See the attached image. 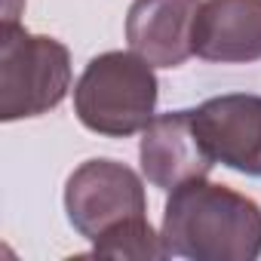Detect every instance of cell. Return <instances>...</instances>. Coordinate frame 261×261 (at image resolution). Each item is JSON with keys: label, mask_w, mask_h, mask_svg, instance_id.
Wrapping results in <instances>:
<instances>
[{"label": "cell", "mask_w": 261, "mask_h": 261, "mask_svg": "<svg viewBox=\"0 0 261 261\" xmlns=\"http://www.w3.org/2000/svg\"><path fill=\"white\" fill-rule=\"evenodd\" d=\"M166 255L194 261H255L261 255V206L206 175L169 191L163 209Z\"/></svg>", "instance_id": "6da1fadb"}, {"label": "cell", "mask_w": 261, "mask_h": 261, "mask_svg": "<svg viewBox=\"0 0 261 261\" xmlns=\"http://www.w3.org/2000/svg\"><path fill=\"white\" fill-rule=\"evenodd\" d=\"M157 95L160 83L154 65L133 49H114L83 68L74 86V114L95 136L129 139L154 120Z\"/></svg>", "instance_id": "7a4b0ae2"}, {"label": "cell", "mask_w": 261, "mask_h": 261, "mask_svg": "<svg viewBox=\"0 0 261 261\" xmlns=\"http://www.w3.org/2000/svg\"><path fill=\"white\" fill-rule=\"evenodd\" d=\"M71 89V53L62 40L31 34L19 22L0 31V120L49 114Z\"/></svg>", "instance_id": "3957f363"}, {"label": "cell", "mask_w": 261, "mask_h": 261, "mask_svg": "<svg viewBox=\"0 0 261 261\" xmlns=\"http://www.w3.org/2000/svg\"><path fill=\"white\" fill-rule=\"evenodd\" d=\"M65 212L80 237L95 243L111 227L148 215V197L139 172L117 160H86L65 185Z\"/></svg>", "instance_id": "277c9868"}, {"label": "cell", "mask_w": 261, "mask_h": 261, "mask_svg": "<svg viewBox=\"0 0 261 261\" xmlns=\"http://www.w3.org/2000/svg\"><path fill=\"white\" fill-rule=\"evenodd\" d=\"M191 114L197 136L215 163L261 178V95H215Z\"/></svg>", "instance_id": "5b68a950"}, {"label": "cell", "mask_w": 261, "mask_h": 261, "mask_svg": "<svg viewBox=\"0 0 261 261\" xmlns=\"http://www.w3.org/2000/svg\"><path fill=\"white\" fill-rule=\"evenodd\" d=\"M139 157L145 178L160 191H175L191 178L209 175V169L215 166L197 136L191 111H169L154 117L142 129Z\"/></svg>", "instance_id": "8992f818"}, {"label": "cell", "mask_w": 261, "mask_h": 261, "mask_svg": "<svg viewBox=\"0 0 261 261\" xmlns=\"http://www.w3.org/2000/svg\"><path fill=\"white\" fill-rule=\"evenodd\" d=\"M203 0H133L126 40L154 68H178L194 56V19Z\"/></svg>", "instance_id": "52a82bcc"}, {"label": "cell", "mask_w": 261, "mask_h": 261, "mask_svg": "<svg viewBox=\"0 0 261 261\" xmlns=\"http://www.w3.org/2000/svg\"><path fill=\"white\" fill-rule=\"evenodd\" d=\"M194 56L215 65L261 59V0H203L194 19Z\"/></svg>", "instance_id": "ba28073f"}, {"label": "cell", "mask_w": 261, "mask_h": 261, "mask_svg": "<svg viewBox=\"0 0 261 261\" xmlns=\"http://www.w3.org/2000/svg\"><path fill=\"white\" fill-rule=\"evenodd\" d=\"M92 252H95V255H108V258H136V261L166 258L163 237L154 233L148 215L129 218V221L111 227L108 233H101V237L92 243Z\"/></svg>", "instance_id": "9c48e42d"}]
</instances>
